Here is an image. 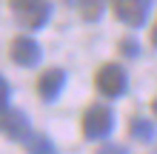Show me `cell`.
<instances>
[{
    "label": "cell",
    "mask_w": 157,
    "mask_h": 154,
    "mask_svg": "<svg viewBox=\"0 0 157 154\" xmlns=\"http://www.w3.org/2000/svg\"><path fill=\"white\" fill-rule=\"evenodd\" d=\"M117 49H120V54H123V57H128V60H134L137 54H140V46H137L134 37H123V40L117 43Z\"/></svg>",
    "instance_id": "obj_11"
},
{
    "label": "cell",
    "mask_w": 157,
    "mask_h": 154,
    "mask_svg": "<svg viewBox=\"0 0 157 154\" xmlns=\"http://www.w3.org/2000/svg\"><path fill=\"white\" fill-rule=\"evenodd\" d=\"M151 6H154V0H112L114 17L120 23H126L128 29H140L149 20Z\"/></svg>",
    "instance_id": "obj_4"
},
{
    "label": "cell",
    "mask_w": 157,
    "mask_h": 154,
    "mask_svg": "<svg viewBox=\"0 0 157 154\" xmlns=\"http://www.w3.org/2000/svg\"><path fill=\"white\" fill-rule=\"evenodd\" d=\"M80 14H83V20H89V23H94L103 17V9H106V0H80Z\"/></svg>",
    "instance_id": "obj_9"
},
{
    "label": "cell",
    "mask_w": 157,
    "mask_h": 154,
    "mask_svg": "<svg viewBox=\"0 0 157 154\" xmlns=\"http://www.w3.org/2000/svg\"><path fill=\"white\" fill-rule=\"evenodd\" d=\"M66 6H80V0H63Z\"/></svg>",
    "instance_id": "obj_15"
},
{
    "label": "cell",
    "mask_w": 157,
    "mask_h": 154,
    "mask_svg": "<svg viewBox=\"0 0 157 154\" xmlns=\"http://www.w3.org/2000/svg\"><path fill=\"white\" fill-rule=\"evenodd\" d=\"M9 97H12V86L0 77V111H6V108H9Z\"/></svg>",
    "instance_id": "obj_12"
},
{
    "label": "cell",
    "mask_w": 157,
    "mask_h": 154,
    "mask_svg": "<svg viewBox=\"0 0 157 154\" xmlns=\"http://www.w3.org/2000/svg\"><path fill=\"white\" fill-rule=\"evenodd\" d=\"M0 134H6V137L14 140V143H23L32 134L29 114L20 111V108H6V111H0Z\"/></svg>",
    "instance_id": "obj_6"
},
{
    "label": "cell",
    "mask_w": 157,
    "mask_h": 154,
    "mask_svg": "<svg viewBox=\"0 0 157 154\" xmlns=\"http://www.w3.org/2000/svg\"><path fill=\"white\" fill-rule=\"evenodd\" d=\"M9 6H12L14 20L29 32L43 29L49 23V17H52V3L49 0H12Z\"/></svg>",
    "instance_id": "obj_1"
},
{
    "label": "cell",
    "mask_w": 157,
    "mask_h": 154,
    "mask_svg": "<svg viewBox=\"0 0 157 154\" xmlns=\"http://www.w3.org/2000/svg\"><path fill=\"white\" fill-rule=\"evenodd\" d=\"M9 54H12V60L17 63V66H23V69H34V66L43 60L40 43L34 40V37H29V34H17V37L12 40Z\"/></svg>",
    "instance_id": "obj_5"
},
{
    "label": "cell",
    "mask_w": 157,
    "mask_h": 154,
    "mask_svg": "<svg viewBox=\"0 0 157 154\" xmlns=\"http://www.w3.org/2000/svg\"><path fill=\"white\" fill-rule=\"evenodd\" d=\"M128 134H132V140H137V143H151L157 137V126L151 120H143V117H132Z\"/></svg>",
    "instance_id": "obj_8"
},
{
    "label": "cell",
    "mask_w": 157,
    "mask_h": 154,
    "mask_svg": "<svg viewBox=\"0 0 157 154\" xmlns=\"http://www.w3.org/2000/svg\"><path fill=\"white\" fill-rule=\"evenodd\" d=\"M151 46L157 49V20H154V26H151Z\"/></svg>",
    "instance_id": "obj_14"
},
{
    "label": "cell",
    "mask_w": 157,
    "mask_h": 154,
    "mask_svg": "<svg viewBox=\"0 0 157 154\" xmlns=\"http://www.w3.org/2000/svg\"><path fill=\"white\" fill-rule=\"evenodd\" d=\"M63 88H66V71L57 69V66L49 69V71H43L40 80H37V94L43 97L46 103H54L63 94Z\"/></svg>",
    "instance_id": "obj_7"
},
{
    "label": "cell",
    "mask_w": 157,
    "mask_h": 154,
    "mask_svg": "<svg viewBox=\"0 0 157 154\" xmlns=\"http://www.w3.org/2000/svg\"><path fill=\"white\" fill-rule=\"evenodd\" d=\"M94 86L103 97H123L126 88H128V74L120 63H103L94 74Z\"/></svg>",
    "instance_id": "obj_3"
},
{
    "label": "cell",
    "mask_w": 157,
    "mask_h": 154,
    "mask_svg": "<svg viewBox=\"0 0 157 154\" xmlns=\"http://www.w3.org/2000/svg\"><path fill=\"white\" fill-rule=\"evenodd\" d=\"M100 151H112V154H126V146H100Z\"/></svg>",
    "instance_id": "obj_13"
},
{
    "label": "cell",
    "mask_w": 157,
    "mask_h": 154,
    "mask_svg": "<svg viewBox=\"0 0 157 154\" xmlns=\"http://www.w3.org/2000/svg\"><path fill=\"white\" fill-rule=\"evenodd\" d=\"M114 129V111L103 103H91L83 111V137L86 140H106Z\"/></svg>",
    "instance_id": "obj_2"
},
{
    "label": "cell",
    "mask_w": 157,
    "mask_h": 154,
    "mask_svg": "<svg viewBox=\"0 0 157 154\" xmlns=\"http://www.w3.org/2000/svg\"><path fill=\"white\" fill-rule=\"evenodd\" d=\"M23 148L26 151H37V154H54V143L49 140V137H26L23 140Z\"/></svg>",
    "instance_id": "obj_10"
},
{
    "label": "cell",
    "mask_w": 157,
    "mask_h": 154,
    "mask_svg": "<svg viewBox=\"0 0 157 154\" xmlns=\"http://www.w3.org/2000/svg\"><path fill=\"white\" fill-rule=\"evenodd\" d=\"M151 111H154V114H157V100H154V103H151Z\"/></svg>",
    "instance_id": "obj_16"
}]
</instances>
